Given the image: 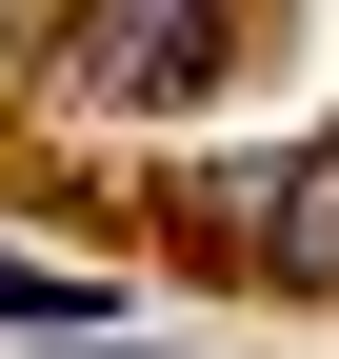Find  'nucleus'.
Listing matches in <instances>:
<instances>
[{"label":"nucleus","instance_id":"1","mask_svg":"<svg viewBox=\"0 0 339 359\" xmlns=\"http://www.w3.org/2000/svg\"><path fill=\"white\" fill-rule=\"evenodd\" d=\"M40 80L80 120H180L240 80V0H60L40 20Z\"/></svg>","mask_w":339,"mask_h":359},{"label":"nucleus","instance_id":"2","mask_svg":"<svg viewBox=\"0 0 339 359\" xmlns=\"http://www.w3.org/2000/svg\"><path fill=\"white\" fill-rule=\"evenodd\" d=\"M200 240H220V259H260V280H300V299H339V120H319L300 160L200 180Z\"/></svg>","mask_w":339,"mask_h":359},{"label":"nucleus","instance_id":"3","mask_svg":"<svg viewBox=\"0 0 339 359\" xmlns=\"http://www.w3.org/2000/svg\"><path fill=\"white\" fill-rule=\"evenodd\" d=\"M0 320H20V339H100L120 299H100V280H60V259H0Z\"/></svg>","mask_w":339,"mask_h":359}]
</instances>
